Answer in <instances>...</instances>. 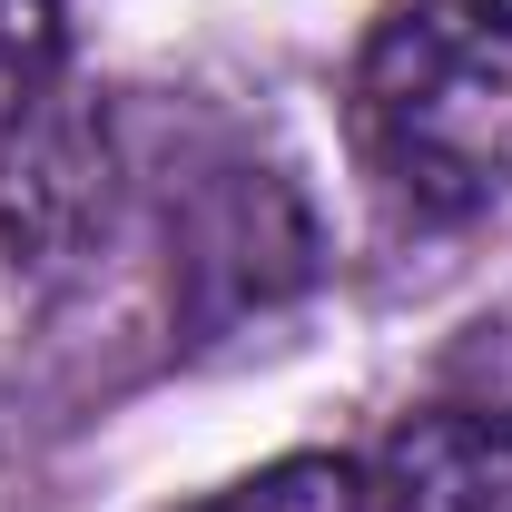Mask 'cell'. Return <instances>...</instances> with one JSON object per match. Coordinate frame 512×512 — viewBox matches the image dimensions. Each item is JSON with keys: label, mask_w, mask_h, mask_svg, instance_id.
Listing matches in <instances>:
<instances>
[{"label": "cell", "mask_w": 512, "mask_h": 512, "mask_svg": "<svg viewBox=\"0 0 512 512\" xmlns=\"http://www.w3.org/2000/svg\"><path fill=\"white\" fill-rule=\"evenodd\" d=\"M355 128L414 217H473L512 188V10L404 0L355 60Z\"/></svg>", "instance_id": "1"}, {"label": "cell", "mask_w": 512, "mask_h": 512, "mask_svg": "<svg viewBox=\"0 0 512 512\" xmlns=\"http://www.w3.org/2000/svg\"><path fill=\"white\" fill-rule=\"evenodd\" d=\"M306 276H316V227H306V207H296V188L276 168H217L188 197V217H178V286H188L197 335L296 296Z\"/></svg>", "instance_id": "2"}, {"label": "cell", "mask_w": 512, "mask_h": 512, "mask_svg": "<svg viewBox=\"0 0 512 512\" xmlns=\"http://www.w3.org/2000/svg\"><path fill=\"white\" fill-rule=\"evenodd\" d=\"M109 227V128L79 109V89L40 99L20 128H0V256L30 276H60Z\"/></svg>", "instance_id": "3"}, {"label": "cell", "mask_w": 512, "mask_h": 512, "mask_svg": "<svg viewBox=\"0 0 512 512\" xmlns=\"http://www.w3.org/2000/svg\"><path fill=\"white\" fill-rule=\"evenodd\" d=\"M384 512H512V414L503 404L414 414L384 453Z\"/></svg>", "instance_id": "4"}, {"label": "cell", "mask_w": 512, "mask_h": 512, "mask_svg": "<svg viewBox=\"0 0 512 512\" xmlns=\"http://www.w3.org/2000/svg\"><path fill=\"white\" fill-rule=\"evenodd\" d=\"M69 20L60 0H0V128H20L40 99H60L69 79Z\"/></svg>", "instance_id": "5"}, {"label": "cell", "mask_w": 512, "mask_h": 512, "mask_svg": "<svg viewBox=\"0 0 512 512\" xmlns=\"http://www.w3.org/2000/svg\"><path fill=\"white\" fill-rule=\"evenodd\" d=\"M197 512H365V483H355L335 453H286V463L247 473V483L207 493Z\"/></svg>", "instance_id": "6"}]
</instances>
